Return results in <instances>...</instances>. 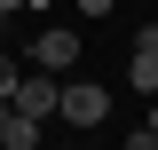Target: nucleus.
I'll return each mask as SVG.
<instances>
[{"label": "nucleus", "instance_id": "1", "mask_svg": "<svg viewBox=\"0 0 158 150\" xmlns=\"http://www.w3.org/2000/svg\"><path fill=\"white\" fill-rule=\"evenodd\" d=\"M32 71H56V79L79 71V32L71 24H40L32 32Z\"/></svg>", "mask_w": 158, "mask_h": 150}, {"label": "nucleus", "instance_id": "2", "mask_svg": "<svg viewBox=\"0 0 158 150\" xmlns=\"http://www.w3.org/2000/svg\"><path fill=\"white\" fill-rule=\"evenodd\" d=\"M56 119H63V127H103V119H111V87H95V79H63Z\"/></svg>", "mask_w": 158, "mask_h": 150}, {"label": "nucleus", "instance_id": "3", "mask_svg": "<svg viewBox=\"0 0 158 150\" xmlns=\"http://www.w3.org/2000/svg\"><path fill=\"white\" fill-rule=\"evenodd\" d=\"M8 103H16L24 119H40V127H48V119H56V103H63V79H56V71H32V79H16V95H8Z\"/></svg>", "mask_w": 158, "mask_h": 150}, {"label": "nucleus", "instance_id": "4", "mask_svg": "<svg viewBox=\"0 0 158 150\" xmlns=\"http://www.w3.org/2000/svg\"><path fill=\"white\" fill-rule=\"evenodd\" d=\"M0 150H40V119H24L8 103V127H0Z\"/></svg>", "mask_w": 158, "mask_h": 150}, {"label": "nucleus", "instance_id": "5", "mask_svg": "<svg viewBox=\"0 0 158 150\" xmlns=\"http://www.w3.org/2000/svg\"><path fill=\"white\" fill-rule=\"evenodd\" d=\"M127 87H135V95H158V48H135V56H127Z\"/></svg>", "mask_w": 158, "mask_h": 150}, {"label": "nucleus", "instance_id": "6", "mask_svg": "<svg viewBox=\"0 0 158 150\" xmlns=\"http://www.w3.org/2000/svg\"><path fill=\"white\" fill-rule=\"evenodd\" d=\"M16 79H24V63L8 56V48H0V103H8V95H16Z\"/></svg>", "mask_w": 158, "mask_h": 150}, {"label": "nucleus", "instance_id": "7", "mask_svg": "<svg viewBox=\"0 0 158 150\" xmlns=\"http://www.w3.org/2000/svg\"><path fill=\"white\" fill-rule=\"evenodd\" d=\"M118 150H158V134H150V127H127V134H118Z\"/></svg>", "mask_w": 158, "mask_h": 150}, {"label": "nucleus", "instance_id": "8", "mask_svg": "<svg viewBox=\"0 0 158 150\" xmlns=\"http://www.w3.org/2000/svg\"><path fill=\"white\" fill-rule=\"evenodd\" d=\"M71 8H79V16H111L118 0H71Z\"/></svg>", "mask_w": 158, "mask_h": 150}, {"label": "nucleus", "instance_id": "9", "mask_svg": "<svg viewBox=\"0 0 158 150\" xmlns=\"http://www.w3.org/2000/svg\"><path fill=\"white\" fill-rule=\"evenodd\" d=\"M135 48H158V24H142V32H135Z\"/></svg>", "mask_w": 158, "mask_h": 150}, {"label": "nucleus", "instance_id": "10", "mask_svg": "<svg viewBox=\"0 0 158 150\" xmlns=\"http://www.w3.org/2000/svg\"><path fill=\"white\" fill-rule=\"evenodd\" d=\"M24 8H32V0H0V16H24Z\"/></svg>", "mask_w": 158, "mask_h": 150}, {"label": "nucleus", "instance_id": "11", "mask_svg": "<svg viewBox=\"0 0 158 150\" xmlns=\"http://www.w3.org/2000/svg\"><path fill=\"white\" fill-rule=\"evenodd\" d=\"M142 127H150V134H158V95H150V119H142Z\"/></svg>", "mask_w": 158, "mask_h": 150}, {"label": "nucleus", "instance_id": "12", "mask_svg": "<svg viewBox=\"0 0 158 150\" xmlns=\"http://www.w3.org/2000/svg\"><path fill=\"white\" fill-rule=\"evenodd\" d=\"M0 127H8V103H0Z\"/></svg>", "mask_w": 158, "mask_h": 150}, {"label": "nucleus", "instance_id": "13", "mask_svg": "<svg viewBox=\"0 0 158 150\" xmlns=\"http://www.w3.org/2000/svg\"><path fill=\"white\" fill-rule=\"evenodd\" d=\"M0 40H8V16H0Z\"/></svg>", "mask_w": 158, "mask_h": 150}]
</instances>
